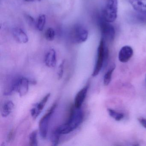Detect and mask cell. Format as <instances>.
Returning a JSON list of instances; mask_svg holds the SVG:
<instances>
[{
	"label": "cell",
	"mask_w": 146,
	"mask_h": 146,
	"mask_svg": "<svg viewBox=\"0 0 146 146\" xmlns=\"http://www.w3.org/2000/svg\"><path fill=\"white\" fill-rule=\"evenodd\" d=\"M84 113L81 108H76L74 105L72 106L67 121L56 127L60 135H66L75 130L82 123Z\"/></svg>",
	"instance_id": "1"
},
{
	"label": "cell",
	"mask_w": 146,
	"mask_h": 146,
	"mask_svg": "<svg viewBox=\"0 0 146 146\" xmlns=\"http://www.w3.org/2000/svg\"><path fill=\"white\" fill-rule=\"evenodd\" d=\"M108 56V49L106 46L105 40L102 38L98 47L97 59L92 73V76H96L99 74L103 66L104 60L107 58Z\"/></svg>",
	"instance_id": "2"
},
{
	"label": "cell",
	"mask_w": 146,
	"mask_h": 146,
	"mask_svg": "<svg viewBox=\"0 0 146 146\" xmlns=\"http://www.w3.org/2000/svg\"><path fill=\"white\" fill-rule=\"evenodd\" d=\"M57 105V102H54L50 109L40 119L39 124V132L41 137L43 139H46V137L50 119Z\"/></svg>",
	"instance_id": "3"
},
{
	"label": "cell",
	"mask_w": 146,
	"mask_h": 146,
	"mask_svg": "<svg viewBox=\"0 0 146 146\" xmlns=\"http://www.w3.org/2000/svg\"><path fill=\"white\" fill-rule=\"evenodd\" d=\"M117 0H107L103 13V18L108 23H113L117 16Z\"/></svg>",
	"instance_id": "4"
},
{
	"label": "cell",
	"mask_w": 146,
	"mask_h": 146,
	"mask_svg": "<svg viewBox=\"0 0 146 146\" xmlns=\"http://www.w3.org/2000/svg\"><path fill=\"white\" fill-rule=\"evenodd\" d=\"M72 42L80 44L85 42L88 37V32L87 29L80 25L75 26L71 34Z\"/></svg>",
	"instance_id": "5"
},
{
	"label": "cell",
	"mask_w": 146,
	"mask_h": 146,
	"mask_svg": "<svg viewBox=\"0 0 146 146\" xmlns=\"http://www.w3.org/2000/svg\"><path fill=\"white\" fill-rule=\"evenodd\" d=\"M100 28L102 34V38L105 40L112 41L114 39L115 31L114 27L110 23L106 21L102 17L100 20Z\"/></svg>",
	"instance_id": "6"
},
{
	"label": "cell",
	"mask_w": 146,
	"mask_h": 146,
	"mask_svg": "<svg viewBox=\"0 0 146 146\" xmlns=\"http://www.w3.org/2000/svg\"><path fill=\"white\" fill-rule=\"evenodd\" d=\"M50 96V93L47 94L39 103H36L32 108L31 110V114L33 119H36L40 114L49 99Z\"/></svg>",
	"instance_id": "7"
},
{
	"label": "cell",
	"mask_w": 146,
	"mask_h": 146,
	"mask_svg": "<svg viewBox=\"0 0 146 146\" xmlns=\"http://www.w3.org/2000/svg\"><path fill=\"white\" fill-rule=\"evenodd\" d=\"M30 83L29 80L24 77H18L17 86V92L19 96H25L27 94L29 90V86Z\"/></svg>",
	"instance_id": "8"
},
{
	"label": "cell",
	"mask_w": 146,
	"mask_h": 146,
	"mask_svg": "<svg viewBox=\"0 0 146 146\" xmlns=\"http://www.w3.org/2000/svg\"><path fill=\"white\" fill-rule=\"evenodd\" d=\"M89 87V84H88L78 92L74 99V106L75 107L78 108H82V105L86 99Z\"/></svg>",
	"instance_id": "9"
},
{
	"label": "cell",
	"mask_w": 146,
	"mask_h": 146,
	"mask_svg": "<svg viewBox=\"0 0 146 146\" xmlns=\"http://www.w3.org/2000/svg\"><path fill=\"white\" fill-rule=\"evenodd\" d=\"M133 54V50L131 47L129 46H124L119 52V60L122 63H126L130 59Z\"/></svg>",
	"instance_id": "10"
},
{
	"label": "cell",
	"mask_w": 146,
	"mask_h": 146,
	"mask_svg": "<svg viewBox=\"0 0 146 146\" xmlns=\"http://www.w3.org/2000/svg\"><path fill=\"white\" fill-rule=\"evenodd\" d=\"M57 54L56 51L53 49H49L45 54L44 62L47 67L54 68L57 64Z\"/></svg>",
	"instance_id": "11"
},
{
	"label": "cell",
	"mask_w": 146,
	"mask_h": 146,
	"mask_svg": "<svg viewBox=\"0 0 146 146\" xmlns=\"http://www.w3.org/2000/svg\"><path fill=\"white\" fill-rule=\"evenodd\" d=\"M13 35L16 41L19 43H26L29 42V38L27 34L20 28L13 29Z\"/></svg>",
	"instance_id": "12"
},
{
	"label": "cell",
	"mask_w": 146,
	"mask_h": 146,
	"mask_svg": "<svg viewBox=\"0 0 146 146\" xmlns=\"http://www.w3.org/2000/svg\"><path fill=\"white\" fill-rule=\"evenodd\" d=\"M14 108V104L12 101H6L1 106V115L4 117H6L11 114Z\"/></svg>",
	"instance_id": "13"
},
{
	"label": "cell",
	"mask_w": 146,
	"mask_h": 146,
	"mask_svg": "<svg viewBox=\"0 0 146 146\" xmlns=\"http://www.w3.org/2000/svg\"><path fill=\"white\" fill-rule=\"evenodd\" d=\"M129 1L135 11L146 13V0H129Z\"/></svg>",
	"instance_id": "14"
},
{
	"label": "cell",
	"mask_w": 146,
	"mask_h": 146,
	"mask_svg": "<svg viewBox=\"0 0 146 146\" xmlns=\"http://www.w3.org/2000/svg\"><path fill=\"white\" fill-rule=\"evenodd\" d=\"M60 134L56 128L52 131L50 136V141L53 146H57L60 142Z\"/></svg>",
	"instance_id": "15"
},
{
	"label": "cell",
	"mask_w": 146,
	"mask_h": 146,
	"mask_svg": "<svg viewBox=\"0 0 146 146\" xmlns=\"http://www.w3.org/2000/svg\"><path fill=\"white\" fill-rule=\"evenodd\" d=\"M134 14L133 18L135 22L138 23H146V13L137 12Z\"/></svg>",
	"instance_id": "16"
},
{
	"label": "cell",
	"mask_w": 146,
	"mask_h": 146,
	"mask_svg": "<svg viewBox=\"0 0 146 146\" xmlns=\"http://www.w3.org/2000/svg\"><path fill=\"white\" fill-rule=\"evenodd\" d=\"M108 111L110 116L113 118L116 121H120L123 118L124 114L122 113L117 111L110 108L108 109Z\"/></svg>",
	"instance_id": "17"
},
{
	"label": "cell",
	"mask_w": 146,
	"mask_h": 146,
	"mask_svg": "<svg viewBox=\"0 0 146 146\" xmlns=\"http://www.w3.org/2000/svg\"><path fill=\"white\" fill-rule=\"evenodd\" d=\"M46 15L42 14L40 15L38 17L37 20V24H36V28L38 30L42 31L44 29V27L46 23Z\"/></svg>",
	"instance_id": "18"
},
{
	"label": "cell",
	"mask_w": 146,
	"mask_h": 146,
	"mask_svg": "<svg viewBox=\"0 0 146 146\" xmlns=\"http://www.w3.org/2000/svg\"><path fill=\"white\" fill-rule=\"evenodd\" d=\"M115 69V66H113L105 74L104 77V85L107 86L111 82V79L112 75L113 72Z\"/></svg>",
	"instance_id": "19"
},
{
	"label": "cell",
	"mask_w": 146,
	"mask_h": 146,
	"mask_svg": "<svg viewBox=\"0 0 146 146\" xmlns=\"http://www.w3.org/2000/svg\"><path fill=\"white\" fill-rule=\"evenodd\" d=\"M37 132L36 130L32 131L29 137V143L31 146H37L38 141L37 138Z\"/></svg>",
	"instance_id": "20"
},
{
	"label": "cell",
	"mask_w": 146,
	"mask_h": 146,
	"mask_svg": "<svg viewBox=\"0 0 146 146\" xmlns=\"http://www.w3.org/2000/svg\"><path fill=\"white\" fill-rule=\"evenodd\" d=\"M55 33L54 30L52 28H49L45 32V37L47 40L52 41L55 37Z\"/></svg>",
	"instance_id": "21"
},
{
	"label": "cell",
	"mask_w": 146,
	"mask_h": 146,
	"mask_svg": "<svg viewBox=\"0 0 146 146\" xmlns=\"http://www.w3.org/2000/svg\"><path fill=\"white\" fill-rule=\"evenodd\" d=\"M64 64L65 62L63 60L61 64L59 66L58 68V72H57V76H58V79L60 80L63 77L64 73Z\"/></svg>",
	"instance_id": "22"
},
{
	"label": "cell",
	"mask_w": 146,
	"mask_h": 146,
	"mask_svg": "<svg viewBox=\"0 0 146 146\" xmlns=\"http://www.w3.org/2000/svg\"><path fill=\"white\" fill-rule=\"evenodd\" d=\"M137 119L141 125L143 127L146 128V118L143 117H139L137 118Z\"/></svg>",
	"instance_id": "23"
},
{
	"label": "cell",
	"mask_w": 146,
	"mask_h": 146,
	"mask_svg": "<svg viewBox=\"0 0 146 146\" xmlns=\"http://www.w3.org/2000/svg\"><path fill=\"white\" fill-rule=\"evenodd\" d=\"M14 133L13 130H11L10 131V133L8 134L7 136V141L9 142L11 141L12 140H13L14 138Z\"/></svg>",
	"instance_id": "24"
},
{
	"label": "cell",
	"mask_w": 146,
	"mask_h": 146,
	"mask_svg": "<svg viewBox=\"0 0 146 146\" xmlns=\"http://www.w3.org/2000/svg\"><path fill=\"white\" fill-rule=\"evenodd\" d=\"M25 1H27V2H33L35 0H25Z\"/></svg>",
	"instance_id": "25"
},
{
	"label": "cell",
	"mask_w": 146,
	"mask_h": 146,
	"mask_svg": "<svg viewBox=\"0 0 146 146\" xmlns=\"http://www.w3.org/2000/svg\"><path fill=\"white\" fill-rule=\"evenodd\" d=\"M37 1H41V0H37Z\"/></svg>",
	"instance_id": "26"
},
{
	"label": "cell",
	"mask_w": 146,
	"mask_h": 146,
	"mask_svg": "<svg viewBox=\"0 0 146 146\" xmlns=\"http://www.w3.org/2000/svg\"></svg>",
	"instance_id": "27"
}]
</instances>
